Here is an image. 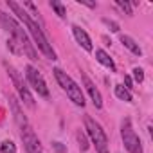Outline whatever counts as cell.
Segmentation results:
<instances>
[{
	"mask_svg": "<svg viewBox=\"0 0 153 153\" xmlns=\"http://www.w3.org/2000/svg\"><path fill=\"white\" fill-rule=\"evenodd\" d=\"M72 33H74V38L78 40V43H79L87 52H92L94 45H92V40H90V36L87 34L85 29H81L79 25H72Z\"/></svg>",
	"mask_w": 153,
	"mask_h": 153,
	"instance_id": "9c48e42d",
	"label": "cell"
},
{
	"mask_svg": "<svg viewBox=\"0 0 153 153\" xmlns=\"http://www.w3.org/2000/svg\"><path fill=\"white\" fill-rule=\"evenodd\" d=\"M124 85H126V87H124L126 90L133 88V87H131V78H130V76H124Z\"/></svg>",
	"mask_w": 153,
	"mask_h": 153,
	"instance_id": "7402d4cb",
	"label": "cell"
},
{
	"mask_svg": "<svg viewBox=\"0 0 153 153\" xmlns=\"http://www.w3.org/2000/svg\"><path fill=\"white\" fill-rule=\"evenodd\" d=\"M9 106H11V110H13V115H15V121H16V124H18L20 128L27 126V124H29V123H27V117L24 115V112H22V108H20L18 101H16L13 96L9 97Z\"/></svg>",
	"mask_w": 153,
	"mask_h": 153,
	"instance_id": "8fae6325",
	"label": "cell"
},
{
	"mask_svg": "<svg viewBox=\"0 0 153 153\" xmlns=\"http://www.w3.org/2000/svg\"><path fill=\"white\" fill-rule=\"evenodd\" d=\"M114 92H115V96H117L121 101L131 103V94H130V90H126L123 85H115V87H114Z\"/></svg>",
	"mask_w": 153,
	"mask_h": 153,
	"instance_id": "5bb4252c",
	"label": "cell"
},
{
	"mask_svg": "<svg viewBox=\"0 0 153 153\" xmlns=\"http://www.w3.org/2000/svg\"><path fill=\"white\" fill-rule=\"evenodd\" d=\"M121 43H123L126 49H130L135 56H142V49L139 47V43H137L131 36H128V34H121Z\"/></svg>",
	"mask_w": 153,
	"mask_h": 153,
	"instance_id": "7c38bea8",
	"label": "cell"
},
{
	"mask_svg": "<svg viewBox=\"0 0 153 153\" xmlns=\"http://www.w3.org/2000/svg\"><path fill=\"white\" fill-rule=\"evenodd\" d=\"M0 24H2V25L9 31L11 40L18 45V49H20L24 54H27L33 61H36V59H38V54H36L34 45L31 43V40H29V36L25 34V31H24V29L15 22V18H13V16H9V15H6V13L0 11Z\"/></svg>",
	"mask_w": 153,
	"mask_h": 153,
	"instance_id": "7a4b0ae2",
	"label": "cell"
},
{
	"mask_svg": "<svg viewBox=\"0 0 153 153\" xmlns=\"http://www.w3.org/2000/svg\"><path fill=\"white\" fill-rule=\"evenodd\" d=\"M25 76H27L31 87L38 92V96L49 97V88H47V83H45V79H43V76H42L33 65H27V67H25Z\"/></svg>",
	"mask_w": 153,
	"mask_h": 153,
	"instance_id": "52a82bcc",
	"label": "cell"
},
{
	"mask_svg": "<svg viewBox=\"0 0 153 153\" xmlns=\"http://www.w3.org/2000/svg\"><path fill=\"white\" fill-rule=\"evenodd\" d=\"M103 24H105L112 33H119V24H117V22H114V20H110V18H103Z\"/></svg>",
	"mask_w": 153,
	"mask_h": 153,
	"instance_id": "d6986e66",
	"label": "cell"
},
{
	"mask_svg": "<svg viewBox=\"0 0 153 153\" xmlns=\"http://www.w3.org/2000/svg\"><path fill=\"white\" fill-rule=\"evenodd\" d=\"M76 137H78V142H79V148L85 151V149H88V140H87V137L81 133V131H78L76 133Z\"/></svg>",
	"mask_w": 153,
	"mask_h": 153,
	"instance_id": "ffe728a7",
	"label": "cell"
},
{
	"mask_svg": "<svg viewBox=\"0 0 153 153\" xmlns=\"http://www.w3.org/2000/svg\"><path fill=\"white\" fill-rule=\"evenodd\" d=\"M79 4H83V6H87V7H96V4H90V2H85V0H79Z\"/></svg>",
	"mask_w": 153,
	"mask_h": 153,
	"instance_id": "603a6c76",
	"label": "cell"
},
{
	"mask_svg": "<svg viewBox=\"0 0 153 153\" xmlns=\"http://www.w3.org/2000/svg\"><path fill=\"white\" fill-rule=\"evenodd\" d=\"M6 68H7V74H9V78H11V81H13V85H15L18 96L22 97V101H24L27 106L33 108V106H34V97H33V94L29 92V88L25 87V83H24V79H22V76L18 74V70H16L15 67L7 65V63H6Z\"/></svg>",
	"mask_w": 153,
	"mask_h": 153,
	"instance_id": "8992f818",
	"label": "cell"
},
{
	"mask_svg": "<svg viewBox=\"0 0 153 153\" xmlns=\"http://www.w3.org/2000/svg\"><path fill=\"white\" fill-rule=\"evenodd\" d=\"M121 137H123L124 148H126L130 153H144V151H142L140 139L137 137L135 130L131 128V121H130V119H124V121H123V124H121Z\"/></svg>",
	"mask_w": 153,
	"mask_h": 153,
	"instance_id": "5b68a950",
	"label": "cell"
},
{
	"mask_svg": "<svg viewBox=\"0 0 153 153\" xmlns=\"http://www.w3.org/2000/svg\"><path fill=\"white\" fill-rule=\"evenodd\" d=\"M52 148H54L58 153H67V148H65L61 142H52Z\"/></svg>",
	"mask_w": 153,
	"mask_h": 153,
	"instance_id": "44dd1931",
	"label": "cell"
},
{
	"mask_svg": "<svg viewBox=\"0 0 153 153\" xmlns=\"http://www.w3.org/2000/svg\"><path fill=\"white\" fill-rule=\"evenodd\" d=\"M96 59H97L101 65H105L106 68H110L112 72H115V63H114V59H112L103 49H97V51H96Z\"/></svg>",
	"mask_w": 153,
	"mask_h": 153,
	"instance_id": "4fadbf2b",
	"label": "cell"
},
{
	"mask_svg": "<svg viewBox=\"0 0 153 153\" xmlns=\"http://www.w3.org/2000/svg\"><path fill=\"white\" fill-rule=\"evenodd\" d=\"M49 6L56 11V15H58L59 18H65V16H67V9H65V6H63L61 2H58V0H51Z\"/></svg>",
	"mask_w": 153,
	"mask_h": 153,
	"instance_id": "9a60e30c",
	"label": "cell"
},
{
	"mask_svg": "<svg viewBox=\"0 0 153 153\" xmlns=\"http://www.w3.org/2000/svg\"><path fill=\"white\" fill-rule=\"evenodd\" d=\"M7 6H9V9L15 13V15H18V18L25 24V27L29 29V33H31V36H33V40H34V45L45 54V58H49V59H56V52H54V49H52V45L49 43V38L45 36V33H43V29L29 16V13L22 7V6H18L16 2H13V0H7Z\"/></svg>",
	"mask_w": 153,
	"mask_h": 153,
	"instance_id": "6da1fadb",
	"label": "cell"
},
{
	"mask_svg": "<svg viewBox=\"0 0 153 153\" xmlns=\"http://www.w3.org/2000/svg\"><path fill=\"white\" fill-rule=\"evenodd\" d=\"M85 130H87V135L90 137L92 144L96 146V151H97V153H110V151H108V139H106L105 130H103L101 124H99L97 121H94L90 115L85 117Z\"/></svg>",
	"mask_w": 153,
	"mask_h": 153,
	"instance_id": "277c9868",
	"label": "cell"
},
{
	"mask_svg": "<svg viewBox=\"0 0 153 153\" xmlns=\"http://www.w3.org/2000/svg\"><path fill=\"white\" fill-rule=\"evenodd\" d=\"M83 83H85V88H87V92H88V96H90V99H92V103H94V106L96 108H101L103 106V97H101V92L96 88V85L87 78V76L83 74Z\"/></svg>",
	"mask_w": 153,
	"mask_h": 153,
	"instance_id": "30bf717a",
	"label": "cell"
},
{
	"mask_svg": "<svg viewBox=\"0 0 153 153\" xmlns=\"http://www.w3.org/2000/svg\"><path fill=\"white\" fill-rule=\"evenodd\" d=\"M131 72H133V79H135V83H142V81H144V70H142V68L135 67Z\"/></svg>",
	"mask_w": 153,
	"mask_h": 153,
	"instance_id": "ac0fdd59",
	"label": "cell"
},
{
	"mask_svg": "<svg viewBox=\"0 0 153 153\" xmlns=\"http://www.w3.org/2000/svg\"><path fill=\"white\" fill-rule=\"evenodd\" d=\"M52 72H54V78H56V81L59 83V87H61V88L67 92V96L70 97V101H72L74 105H78V106H85V96H83V92H81V87L76 83L67 72H63L61 68H54Z\"/></svg>",
	"mask_w": 153,
	"mask_h": 153,
	"instance_id": "3957f363",
	"label": "cell"
},
{
	"mask_svg": "<svg viewBox=\"0 0 153 153\" xmlns=\"http://www.w3.org/2000/svg\"><path fill=\"white\" fill-rule=\"evenodd\" d=\"M0 153H16V146L13 140H4L0 144Z\"/></svg>",
	"mask_w": 153,
	"mask_h": 153,
	"instance_id": "2e32d148",
	"label": "cell"
},
{
	"mask_svg": "<svg viewBox=\"0 0 153 153\" xmlns=\"http://www.w3.org/2000/svg\"><path fill=\"white\" fill-rule=\"evenodd\" d=\"M117 7H119V9H123L128 16H131V15H133V6H131L130 2H123V0H117Z\"/></svg>",
	"mask_w": 153,
	"mask_h": 153,
	"instance_id": "e0dca14e",
	"label": "cell"
},
{
	"mask_svg": "<svg viewBox=\"0 0 153 153\" xmlns=\"http://www.w3.org/2000/svg\"><path fill=\"white\" fill-rule=\"evenodd\" d=\"M20 130H22V140H24L25 151H27V153H43L42 142H40V139L36 137L34 130H33L29 124L24 126V128H20Z\"/></svg>",
	"mask_w": 153,
	"mask_h": 153,
	"instance_id": "ba28073f",
	"label": "cell"
}]
</instances>
